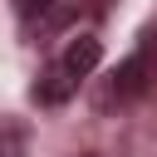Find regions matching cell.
Segmentation results:
<instances>
[{
  "mask_svg": "<svg viewBox=\"0 0 157 157\" xmlns=\"http://www.w3.org/2000/svg\"><path fill=\"white\" fill-rule=\"evenodd\" d=\"M15 10H20V15H25V20H29V15H34V10H39V15H44V10H49V0H15Z\"/></svg>",
  "mask_w": 157,
  "mask_h": 157,
  "instance_id": "obj_5",
  "label": "cell"
},
{
  "mask_svg": "<svg viewBox=\"0 0 157 157\" xmlns=\"http://www.w3.org/2000/svg\"><path fill=\"white\" fill-rule=\"evenodd\" d=\"M59 59H64V64H69L78 78H88V74L98 69V59H103V44H98L93 34H78V39H69V49H64Z\"/></svg>",
  "mask_w": 157,
  "mask_h": 157,
  "instance_id": "obj_3",
  "label": "cell"
},
{
  "mask_svg": "<svg viewBox=\"0 0 157 157\" xmlns=\"http://www.w3.org/2000/svg\"><path fill=\"white\" fill-rule=\"evenodd\" d=\"M74 88H78V74H74L64 59H54V64L39 74V83H34V98H39L44 108H59V103L74 98Z\"/></svg>",
  "mask_w": 157,
  "mask_h": 157,
  "instance_id": "obj_2",
  "label": "cell"
},
{
  "mask_svg": "<svg viewBox=\"0 0 157 157\" xmlns=\"http://www.w3.org/2000/svg\"><path fill=\"white\" fill-rule=\"evenodd\" d=\"M83 157H93V152H83Z\"/></svg>",
  "mask_w": 157,
  "mask_h": 157,
  "instance_id": "obj_6",
  "label": "cell"
},
{
  "mask_svg": "<svg viewBox=\"0 0 157 157\" xmlns=\"http://www.w3.org/2000/svg\"><path fill=\"white\" fill-rule=\"evenodd\" d=\"M152 78H157V49H152V39H142V44L118 64V74H113V93H118V98H137Z\"/></svg>",
  "mask_w": 157,
  "mask_h": 157,
  "instance_id": "obj_1",
  "label": "cell"
},
{
  "mask_svg": "<svg viewBox=\"0 0 157 157\" xmlns=\"http://www.w3.org/2000/svg\"><path fill=\"white\" fill-rule=\"evenodd\" d=\"M5 157H25V137L15 123H5Z\"/></svg>",
  "mask_w": 157,
  "mask_h": 157,
  "instance_id": "obj_4",
  "label": "cell"
}]
</instances>
